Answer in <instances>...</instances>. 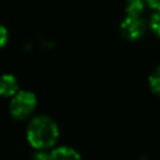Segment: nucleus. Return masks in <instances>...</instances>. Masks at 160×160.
Returning a JSON list of instances; mask_svg holds the SVG:
<instances>
[{"instance_id":"2","label":"nucleus","mask_w":160,"mask_h":160,"mask_svg":"<svg viewBox=\"0 0 160 160\" xmlns=\"http://www.w3.org/2000/svg\"><path fill=\"white\" fill-rule=\"evenodd\" d=\"M36 108V96L31 91L21 90L11 96L9 110L14 119L25 120L28 119Z\"/></svg>"},{"instance_id":"3","label":"nucleus","mask_w":160,"mask_h":160,"mask_svg":"<svg viewBox=\"0 0 160 160\" xmlns=\"http://www.w3.org/2000/svg\"><path fill=\"white\" fill-rule=\"evenodd\" d=\"M146 31V24L140 16H126L120 24V32L124 39L134 41L140 39Z\"/></svg>"},{"instance_id":"9","label":"nucleus","mask_w":160,"mask_h":160,"mask_svg":"<svg viewBox=\"0 0 160 160\" xmlns=\"http://www.w3.org/2000/svg\"><path fill=\"white\" fill-rule=\"evenodd\" d=\"M9 40V32L8 29L2 25H0V48H2Z\"/></svg>"},{"instance_id":"1","label":"nucleus","mask_w":160,"mask_h":160,"mask_svg":"<svg viewBox=\"0 0 160 160\" xmlns=\"http://www.w3.org/2000/svg\"><path fill=\"white\" fill-rule=\"evenodd\" d=\"M59 138V129L56 122L46 116L40 115L34 118L26 129V139L29 144L36 150H46L51 148Z\"/></svg>"},{"instance_id":"4","label":"nucleus","mask_w":160,"mask_h":160,"mask_svg":"<svg viewBox=\"0 0 160 160\" xmlns=\"http://www.w3.org/2000/svg\"><path fill=\"white\" fill-rule=\"evenodd\" d=\"M19 91V84L15 76L4 74L0 76V96L11 98Z\"/></svg>"},{"instance_id":"10","label":"nucleus","mask_w":160,"mask_h":160,"mask_svg":"<svg viewBox=\"0 0 160 160\" xmlns=\"http://www.w3.org/2000/svg\"><path fill=\"white\" fill-rule=\"evenodd\" d=\"M32 158H35V159H49L50 158V152H45V150H38L32 155Z\"/></svg>"},{"instance_id":"7","label":"nucleus","mask_w":160,"mask_h":160,"mask_svg":"<svg viewBox=\"0 0 160 160\" xmlns=\"http://www.w3.org/2000/svg\"><path fill=\"white\" fill-rule=\"evenodd\" d=\"M149 85L152 92L160 96V66L156 68L149 76Z\"/></svg>"},{"instance_id":"8","label":"nucleus","mask_w":160,"mask_h":160,"mask_svg":"<svg viewBox=\"0 0 160 160\" xmlns=\"http://www.w3.org/2000/svg\"><path fill=\"white\" fill-rule=\"evenodd\" d=\"M150 28L152 32L160 38V10H156L150 18Z\"/></svg>"},{"instance_id":"11","label":"nucleus","mask_w":160,"mask_h":160,"mask_svg":"<svg viewBox=\"0 0 160 160\" xmlns=\"http://www.w3.org/2000/svg\"><path fill=\"white\" fill-rule=\"evenodd\" d=\"M146 1V4L151 8V9H154L155 11L156 10H160V0H145Z\"/></svg>"},{"instance_id":"5","label":"nucleus","mask_w":160,"mask_h":160,"mask_svg":"<svg viewBox=\"0 0 160 160\" xmlns=\"http://www.w3.org/2000/svg\"><path fill=\"white\" fill-rule=\"evenodd\" d=\"M50 158L52 159H79L81 155L70 146H59L50 152Z\"/></svg>"},{"instance_id":"6","label":"nucleus","mask_w":160,"mask_h":160,"mask_svg":"<svg viewBox=\"0 0 160 160\" xmlns=\"http://www.w3.org/2000/svg\"><path fill=\"white\" fill-rule=\"evenodd\" d=\"M145 0H126L125 2V12L126 16H140L144 11Z\"/></svg>"}]
</instances>
